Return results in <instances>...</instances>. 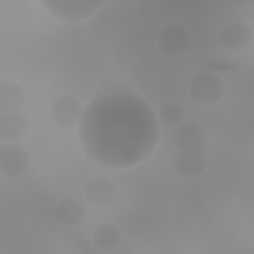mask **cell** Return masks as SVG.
<instances>
[{
  "label": "cell",
  "mask_w": 254,
  "mask_h": 254,
  "mask_svg": "<svg viewBox=\"0 0 254 254\" xmlns=\"http://www.w3.org/2000/svg\"><path fill=\"white\" fill-rule=\"evenodd\" d=\"M225 85L220 76L211 71H202L193 75L189 83L190 99L200 106H213L220 102Z\"/></svg>",
  "instance_id": "obj_1"
},
{
  "label": "cell",
  "mask_w": 254,
  "mask_h": 254,
  "mask_svg": "<svg viewBox=\"0 0 254 254\" xmlns=\"http://www.w3.org/2000/svg\"><path fill=\"white\" fill-rule=\"evenodd\" d=\"M40 4L55 18L77 22L85 20L100 10L106 1H40Z\"/></svg>",
  "instance_id": "obj_2"
},
{
  "label": "cell",
  "mask_w": 254,
  "mask_h": 254,
  "mask_svg": "<svg viewBox=\"0 0 254 254\" xmlns=\"http://www.w3.org/2000/svg\"><path fill=\"white\" fill-rule=\"evenodd\" d=\"M83 110L82 101L71 94H63L56 97L49 106L51 122L62 129H69L76 125Z\"/></svg>",
  "instance_id": "obj_3"
},
{
  "label": "cell",
  "mask_w": 254,
  "mask_h": 254,
  "mask_svg": "<svg viewBox=\"0 0 254 254\" xmlns=\"http://www.w3.org/2000/svg\"><path fill=\"white\" fill-rule=\"evenodd\" d=\"M31 165L28 151L14 143L0 147V173L8 179L20 178L27 173Z\"/></svg>",
  "instance_id": "obj_4"
},
{
  "label": "cell",
  "mask_w": 254,
  "mask_h": 254,
  "mask_svg": "<svg viewBox=\"0 0 254 254\" xmlns=\"http://www.w3.org/2000/svg\"><path fill=\"white\" fill-rule=\"evenodd\" d=\"M156 42L163 54L175 57L187 51L190 43V36L184 26L168 24L159 30Z\"/></svg>",
  "instance_id": "obj_5"
},
{
  "label": "cell",
  "mask_w": 254,
  "mask_h": 254,
  "mask_svg": "<svg viewBox=\"0 0 254 254\" xmlns=\"http://www.w3.org/2000/svg\"><path fill=\"white\" fill-rule=\"evenodd\" d=\"M207 141L205 130L195 122H184L172 136V144L177 151H201L206 148Z\"/></svg>",
  "instance_id": "obj_6"
},
{
  "label": "cell",
  "mask_w": 254,
  "mask_h": 254,
  "mask_svg": "<svg viewBox=\"0 0 254 254\" xmlns=\"http://www.w3.org/2000/svg\"><path fill=\"white\" fill-rule=\"evenodd\" d=\"M221 45L231 52H242L253 41L252 28L242 20H231L223 25L219 34Z\"/></svg>",
  "instance_id": "obj_7"
},
{
  "label": "cell",
  "mask_w": 254,
  "mask_h": 254,
  "mask_svg": "<svg viewBox=\"0 0 254 254\" xmlns=\"http://www.w3.org/2000/svg\"><path fill=\"white\" fill-rule=\"evenodd\" d=\"M208 165L206 153L201 151H177L173 157V166L183 178L193 179L204 173Z\"/></svg>",
  "instance_id": "obj_8"
},
{
  "label": "cell",
  "mask_w": 254,
  "mask_h": 254,
  "mask_svg": "<svg viewBox=\"0 0 254 254\" xmlns=\"http://www.w3.org/2000/svg\"><path fill=\"white\" fill-rule=\"evenodd\" d=\"M85 199L95 207H106L116 198L117 189L114 183L104 177H95L87 182L83 189Z\"/></svg>",
  "instance_id": "obj_9"
},
{
  "label": "cell",
  "mask_w": 254,
  "mask_h": 254,
  "mask_svg": "<svg viewBox=\"0 0 254 254\" xmlns=\"http://www.w3.org/2000/svg\"><path fill=\"white\" fill-rule=\"evenodd\" d=\"M86 210L81 200L76 197L60 199L54 208V217L63 227L72 228L80 225L85 218Z\"/></svg>",
  "instance_id": "obj_10"
},
{
  "label": "cell",
  "mask_w": 254,
  "mask_h": 254,
  "mask_svg": "<svg viewBox=\"0 0 254 254\" xmlns=\"http://www.w3.org/2000/svg\"><path fill=\"white\" fill-rule=\"evenodd\" d=\"M29 129V119L21 110L0 112V138L7 142L18 141Z\"/></svg>",
  "instance_id": "obj_11"
},
{
  "label": "cell",
  "mask_w": 254,
  "mask_h": 254,
  "mask_svg": "<svg viewBox=\"0 0 254 254\" xmlns=\"http://www.w3.org/2000/svg\"><path fill=\"white\" fill-rule=\"evenodd\" d=\"M122 241L120 228L111 222L98 224L92 232V243L101 252H111L115 250Z\"/></svg>",
  "instance_id": "obj_12"
},
{
  "label": "cell",
  "mask_w": 254,
  "mask_h": 254,
  "mask_svg": "<svg viewBox=\"0 0 254 254\" xmlns=\"http://www.w3.org/2000/svg\"><path fill=\"white\" fill-rule=\"evenodd\" d=\"M26 101L24 88L16 81L4 79L0 82V111L20 110Z\"/></svg>",
  "instance_id": "obj_13"
},
{
  "label": "cell",
  "mask_w": 254,
  "mask_h": 254,
  "mask_svg": "<svg viewBox=\"0 0 254 254\" xmlns=\"http://www.w3.org/2000/svg\"><path fill=\"white\" fill-rule=\"evenodd\" d=\"M161 122L168 128H177L184 123L187 111L180 102L176 100H169L164 102L158 110Z\"/></svg>",
  "instance_id": "obj_14"
},
{
  "label": "cell",
  "mask_w": 254,
  "mask_h": 254,
  "mask_svg": "<svg viewBox=\"0 0 254 254\" xmlns=\"http://www.w3.org/2000/svg\"><path fill=\"white\" fill-rule=\"evenodd\" d=\"M129 90L130 88L123 82L116 80L114 78H108L99 84L96 90V95L98 96L121 95V94L127 93Z\"/></svg>",
  "instance_id": "obj_15"
}]
</instances>
